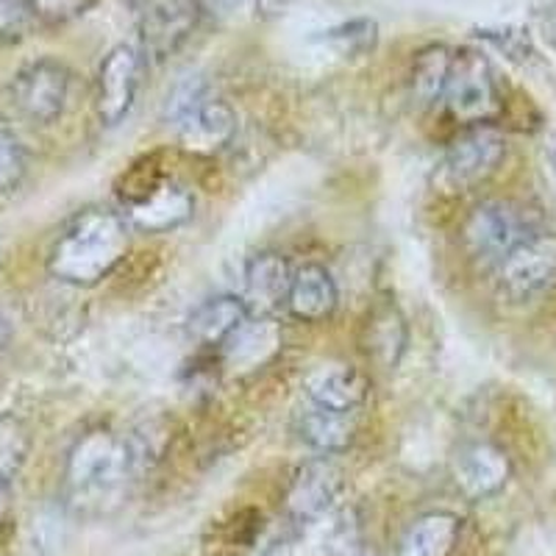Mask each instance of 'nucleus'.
I'll return each mask as SVG.
<instances>
[{"mask_svg":"<svg viewBox=\"0 0 556 556\" xmlns=\"http://www.w3.org/2000/svg\"><path fill=\"white\" fill-rule=\"evenodd\" d=\"M448 114L462 126H493L504 112V89L493 64L479 51H454L443 89Z\"/></svg>","mask_w":556,"mask_h":556,"instance_id":"5","label":"nucleus"},{"mask_svg":"<svg viewBox=\"0 0 556 556\" xmlns=\"http://www.w3.org/2000/svg\"><path fill=\"white\" fill-rule=\"evenodd\" d=\"M340 304L334 278L323 265H304L292 273L290 292H287V309L292 317L306 323H320L334 315Z\"/></svg>","mask_w":556,"mask_h":556,"instance_id":"18","label":"nucleus"},{"mask_svg":"<svg viewBox=\"0 0 556 556\" xmlns=\"http://www.w3.org/2000/svg\"><path fill=\"white\" fill-rule=\"evenodd\" d=\"M70 92V70L59 59L42 56L14 73L9 96L20 117L34 126H53L64 114Z\"/></svg>","mask_w":556,"mask_h":556,"instance_id":"8","label":"nucleus"},{"mask_svg":"<svg viewBox=\"0 0 556 556\" xmlns=\"http://www.w3.org/2000/svg\"><path fill=\"white\" fill-rule=\"evenodd\" d=\"M556 281V231L543 226L495 265V287L509 304H529Z\"/></svg>","mask_w":556,"mask_h":556,"instance_id":"7","label":"nucleus"},{"mask_svg":"<svg viewBox=\"0 0 556 556\" xmlns=\"http://www.w3.org/2000/svg\"><path fill=\"white\" fill-rule=\"evenodd\" d=\"M7 506H9V484L7 481H0V520L7 515Z\"/></svg>","mask_w":556,"mask_h":556,"instance_id":"32","label":"nucleus"},{"mask_svg":"<svg viewBox=\"0 0 556 556\" xmlns=\"http://www.w3.org/2000/svg\"><path fill=\"white\" fill-rule=\"evenodd\" d=\"M251 320L245 298L240 295H215L192 309L187 317V331L201 345H226L237 331Z\"/></svg>","mask_w":556,"mask_h":556,"instance_id":"17","label":"nucleus"},{"mask_svg":"<svg viewBox=\"0 0 556 556\" xmlns=\"http://www.w3.org/2000/svg\"><path fill=\"white\" fill-rule=\"evenodd\" d=\"M462 518L454 513L420 515L401 538L395 556H451L459 545Z\"/></svg>","mask_w":556,"mask_h":556,"instance_id":"20","label":"nucleus"},{"mask_svg":"<svg viewBox=\"0 0 556 556\" xmlns=\"http://www.w3.org/2000/svg\"><path fill=\"white\" fill-rule=\"evenodd\" d=\"M540 31H543L545 42L551 45L556 51V7L548 9V12L543 14V20H540Z\"/></svg>","mask_w":556,"mask_h":556,"instance_id":"31","label":"nucleus"},{"mask_svg":"<svg viewBox=\"0 0 556 556\" xmlns=\"http://www.w3.org/2000/svg\"><path fill=\"white\" fill-rule=\"evenodd\" d=\"M228 556H240V554H228Z\"/></svg>","mask_w":556,"mask_h":556,"instance_id":"35","label":"nucleus"},{"mask_svg":"<svg viewBox=\"0 0 556 556\" xmlns=\"http://www.w3.org/2000/svg\"><path fill=\"white\" fill-rule=\"evenodd\" d=\"M139 76H142V53L131 45H114L103 56L98 70L96 112L103 126H121L137 101Z\"/></svg>","mask_w":556,"mask_h":556,"instance_id":"11","label":"nucleus"},{"mask_svg":"<svg viewBox=\"0 0 556 556\" xmlns=\"http://www.w3.org/2000/svg\"><path fill=\"white\" fill-rule=\"evenodd\" d=\"M139 473L128 437L92 429L76 440L64 465V498L84 518L112 513Z\"/></svg>","mask_w":556,"mask_h":556,"instance_id":"1","label":"nucleus"},{"mask_svg":"<svg viewBox=\"0 0 556 556\" xmlns=\"http://www.w3.org/2000/svg\"><path fill=\"white\" fill-rule=\"evenodd\" d=\"M31 12L26 0H0V42L12 45L28 34Z\"/></svg>","mask_w":556,"mask_h":556,"instance_id":"29","label":"nucleus"},{"mask_svg":"<svg viewBox=\"0 0 556 556\" xmlns=\"http://www.w3.org/2000/svg\"><path fill=\"white\" fill-rule=\"evenodd\" d=\"M128 245L126 217L109 208H84L53 242L48 273L62 285L96 287L126 260Z\"/></svg>","mask_w":556,"mask_h":556,"instance_id":"2","label":"nucleus"},{"mask_svg":"<svg viewBox=\"0 0 556 556\" xmlns=\"http://www.w3.org/2000/svg\"><path fill=\"white\" fill-rule=\"evenodd\" d=\"M226 14H260V0H212Z\"/></svg>","mask_w":556,"mask_h":556,"instance_id":"30","label":"nucleus"},{"mask_svg":"<svg viewBox=\"0 0 556 556\" xmlns=\"http://www.w3.org/2000/svg\"><path fill=\"white\" fill-rule=\"evenodd\" d=\"M476 37L490 42L495 51H501L506 59H513V62L518 64H526L538 56V53H534V45H531L529 31H523V28H479Z\"/></svg>","mask_w":556,"mask_h":556,"instance_id":"27","label":"nucleus"},{"mask_svg":"<svg viewBox=\"0 0 556 556\" xmlns=\"http://www.w3.org/2000/svg\"><path fill=\"white\" fill-rule=\"evenodd\" d=\"M167 112L176 123L184 151L198 153V156H212L223 151L237 134L235 109L220 98L208 96L201 78H184L167 98Z\"/></svg>","mask_w":556,"mask_h":556,"instance_id":"4","label":"nucleus"},{"mask_svg":"<svg viewBox=\"0 0 556 556\" xmlns=\"http://www.w3.org/2000/svg\"><path fill=\"white\" fill-rule=\"evenodd\" d=\"M23 178H26V151L7 117L0 114V190H17Z\"/></svg>","mask_w":556,"mask_h":556,"instance_id":"25","label":"nucleus"},{"mask_svg":"<svg viewBox=\"0 0 556 556\" xmlns=\"http://www.w3.org/2000/svg\"><path fill=\"white\" fill-rule=\"evenodd\" d=\"M326 551L331 556H362V529L359 520L351 509L337 518V523L331 526L329 534H326Z\"/></svg>","mask_w":556,"mask_h":556,"instance_id":"28","label":"nucleus"},{"mask_svg":"<svg viewBox=\"0 0 556 556\" xmlns=\"http://www.w3.org/2000/svg\"><path fill=\"white\" fill-rule=\"evenodd\" d=\"M295 431L320 456H337L354 445L359 424H356V412H334L306 404L295 415Z\"/></svg>","mask_w":556,"mask_h":556,"instance_id":"16","label":"nucleus"},{"mask_svg":"<svg viewBox=\"0 0 556 556\" xmlns=\"http://www.w3.org/2000/svg\"><path fill=\"white\" fill-rule=\"evenodd\" d=\"M201 20V0H156L139 14V53L151 62H167L190 42Z\"/></svg>","mask_w":556,"mask_h":556,"instance_id":"9","label":"nucleus"},{"mask_svg":"<svg viewBox=\"0 0 556 556\" xmlns=\"http://www.w3.org/2000/svg\"><path fill=\"white\" fill-rule=\"evenodd\" d=\"M292 270L290 262L278 253H260L245 267V304L248 309L270 315L278 306H287Z\"/></svg>","mask_w":556,"mask_h":556,"instance_id":"19","label":"nucleus"},{"mask_svg":"<svg viewBox=\"0 0 556 556\" xmlns=\"http://www.w3.org/2000/svg\"><path fill=\"white\" fill-rule=\"evenodd\" d=\"M278 345H281V331L270 320H248L223 345V356L231 367H260L276 356Z\"/></svg>","mask_w":556,"mask_h":556,"instance_id":"21","label":"nucleus"},{"mask_svg":"<svg viewBox=\"0 0 556 556\" xmlns=\"http://www.w3.org/2000/svg\"><path fill=\"white\" fill-rule=\"evenodd\" d=\"M28 454H31L28 426L12 412L0 415V481L12 484L20 470L26 468Z\"/></svg>","mask_w":556,"mask_h":556,"instance_id":"23","label":"nucleus"},{"mask_svg":"<svg viewBox=\"0 0 556 556\" xmlns=\"http://www.w3.org/2000/svg\"><path fill=\"white\" fill-rule=\"evenodd\" d=\"M126 3L134 9V12L142 14V12H146V9H151L153 3H156V0H126Z\"/></svg>","mask_w":556,"mask_h":556,"instance_id":"33","label":"nucleus"},{"mask_svg":"<svg viewBox=\"0 0 556 556\" xmlns=\"http://www.w3.org/2000/svg\"><path fill=\"white\" fill-rule=\"evenodd\" d=\"M342 493V470L334 456H320L304 462L292 476L287 490V515L292 523H317L329 513Z\"/></svg>","mask_w":556,"mask_h":556,"instance_id":"12","label":"nucleus"},{"mask_svg":"<svg viewBox=\"0 0 556 556\" xmlns=\"http://www.w3.org/2000/svg\"><path fill=\"white\" fill-rule=\"evenodd\" d=\"M513 459L490 440L462 443L451 456V479L468 501H486L504 493L513 481Z\"/></svg>","mask_w":556,"mask_h":556,"instance_id":"10","label":"nucleus"},{"mask_svg":"<svg viewBox=\"0 0 556 556\" xmlns=\"http://www.w3.org/2000/svg\"><path fill=\"white\" fill-rule=\"evenodd\" d=\"M406 342H409V329H406V317L401 315V309L392 304L390 298H381L370 306L365 317V326H362V345H365V354L376 362L384 370L399 367L401 356L406 351Z\"/></svg>","mask_w":556,"mask_h":556,"instance_id":"15","label":"nucleus"},{"mask_svg":"<svg viewBox=\"0 0 556 556\" xmlns=\"http://www.w3.org/2000/svg\"><path fill=\"white\" fill-rule=\"evenodd\" d=\"M195 212V201L181 184H153L151 192L128 203V223L139 231H151V235H165L173 228L184 226Z\"/></svg>","mask_w":556,"mask_h":556,"instance_id":"14","label":"nucleus"},{"mask_svg":"<svg viewBox=\"0 0 556 556\" xmlns=\"http://www.w3.org/2000/svg\"><path fill=\"white\" fill-rule=\"evenodd\" d=\"M9 340H12V329H9V323L3 320V315H0V348L7 345Z\"/></svg>","mask_w":556,"mask_h":556,"instance_id":"34","label":"nucleus"},{"mask_svg":"<svg viewBox=\"0 0 556 556\" xmlns=\"http://www.w3.org/2000/svg\"><path fill=\"white\" fill-rule=\"evenodd\" d=\"M454 62V51L448 45H429L415 56L412 64V92L424 106H434L443 101V89L448 81V70Z\"/></svg>","mask_w":556,"mask_h":556,"instance_id":"22","label":"nucleus"},{"mask_svg":"<svg viewBox=\"0 0 556 556\" xmlns=\"http://www.w3.org/2000/svg\"><path fill=\"white\" fill-rule=\"evenodd\" d=\"M304 395L323 409L356 412L367 399V381L345 362H323L306 374Z\"/></svg>","mask_w":556,"mask_h":556,"instance_id":"13","label":"nucleus"},{"mask_svg":"<svg viewBox=\"0 0 556 556\" xmlns=\"http://www.w3.org/2000/svg\"><path fill=\"white\" fill-rule=\"evenodd\" d=\"M323 42H329L340 56H367L379 45V26L376 20H348L340 26L323 31Z\"/></svg>","mask_w":556,"mask_h":556,"instance_id":"24","label":"nucleus"},{"mask_svg":"<svg viewBox=\"0 0 556 556\" xmlns=\"http://www.w3.org/2000/svg\"><path fill=\"white\" fill-rule=\"evenodd\" d=\"M543 226L548 223L538 208L509 198H486L476 203L462 223V248L476 265L495 270L506 253Z\"/></svg>","mask_w":556,"mask_h":556,"instance_id":"3","label":"nucleus"},{"mask_svg":"<svg viewBox=\"0 0 556 556\" xmlns=\"http://www.w3.org/2000/svg\"><path fill=\"white\" fill-rule=\"evenodd\" d=\"M26 3L31 20L48 28L67 26V23L84 17L89 9L96 7V0H26Z\"/></svg>","mask_w":556,"mask_h":556,"instance_id":"26","label":"nucleus"},{"mask_svg":"<svg viewBox=\"0 0 556 556\" xmlns=\"http://www.w3.org/2000/svg\"><path fill=\"white\" fill-rule=\"evenodd\" d=\"M506 159V139L495 126H470L448 146L434 170L440 192L462 195L498 173Z\"/></svg>","mask_w":556,"mask_h":556,"instance_id":"6","label":"nucleus"}]
</instances>
